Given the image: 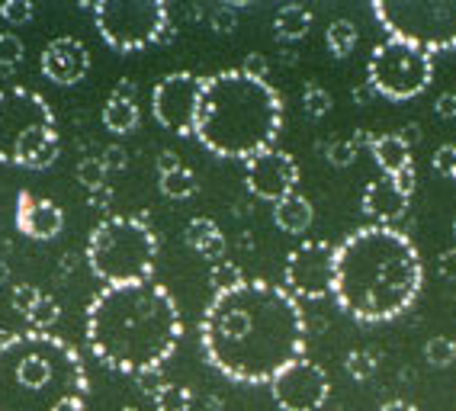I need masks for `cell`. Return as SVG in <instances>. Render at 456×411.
Masks as SVG:
<instances>
[{
  "label": "cell",
  "instance_id": "cell-38",
  "mask_svg": "<svg viewBox=\"0 0 456 411\" xmlns=\"http://www.w3.org/2000/svg\"><path fill=\"white\" fill-rule=\"evenodd\" d=\"M135 386H139V392L151 395L155 399L158 392H161L167 383H164V370H145V373H135Z\"/></svg>",
  "mask_w": 456,
  "mask_h": 411
},
{
  "label": "cell",
  "instance_id": "cell-8",
  "mask_svg": "<svg viewBox=\"0 0 456 411\" xmlns=\"http://www.w3.org/2000/svg\"><path fill=\"white\" fill-rule=\"evenodd\" d=\"M373 17L389 33V39H402L428 55L456 49V4L376 0Z\"/></svg>",
  "mask_w": 456,
  "mask_h": 411
},
{
  "label": "cell",
  "instance_id": "cell-37",
  "mask_svg": "<svg viewBox=\"0 0 456 411\" xmlns=\"http://www.w3.org/2000/svg\"><path fill=\"white\" fill-rule=\"evenodd\" d=\"M434 171H437L440 177L456 181V145H440V149L434 151Z\"/></svg>",
  "mask_w": 456,
  "mask_h": 411
},
{
  "label": "cell",
  "instance_id": "cell-39",
  "mask_svg": "<svg viewBox=\"0 0 456 411\" xmlns=\"http://www.w3.org/2000/svg\"><path fill=\"white\" fill-rule=\"evenodd\" d=\"M241 71H245L248 77H254V81H267V71H270L267 55H261V52H251V55H245V61H241Z\"/></svg>",
  "mask_w": 456,
  "mask_h": 411
},
{
  "label": "cell",
  "instance_id": "cell-50",
  "mask_svg": "<svg viewBox=\"0 0 456 411\" xmlns=\"http://www.w3.org/2000/svg\"><path fill=\"white\" fill-rule=\"evenodd\" d=\"M7 280H10V263L4 261V257H0V286H4Z\"/></svg>",
  "mask_w": 456,
  "mask_h": 411
},
{
  "label": "cell",
  "instance_id": "cell-36",
  "mask_svg": "<svg viewBox=\"0 0 456 411\" xmlns=\"http://www.w3.org/2000/svg\"><path fill=\"white\" fill-rule=\"evenodd\" d=\"M0 17L7 20L10 26H23L36 17V7L29 0H4V10H0Z\"/></svg>",
  "mask_w": 456,
  "mask_h": 411
},
{
  "label": "cell",
  "instance_id": "cell-22",
  "mask_svg": "<svg viewBox=\"0 0 456 411\" xmlns=\"http://www.w3.org/2000/svg\"><path fill=\"white\" fill-rule=\"evenodd\" d=\"M312 29V10L302 4H283L273 17V33L280 42H299Z\"/></svg>",
  "mask_w": 456,
  "mask_h": 411
},
{
  "label": "cell",
  "instance_id": "cell-27",
  "mask_svg": "<svg viewBox=\"0 0 456 411\" xmlns=\"http://www.w3.org/2000/svg\"><path fill=\"white\" fill-rule=\"evenodd\" d=\"M424 360L431 363V367H450L456 360V341L453 337H431L428 344H424Z\"/></svg>",
  "mask_w": 456,
  "mask_h": 411
},
{
  "label": "cell",
  "instance_id": "cell-51",
  "mask_svg": "<svg viewBox=\"0 0 456 411\" xmlns=\"http://www.w3.org/2000/svg\"><path fill=\"white\" fill-rule=\"evenodd\" d=\"M280 61H283V65H296V52H283Z\"/></svg>",
  "mask_w": 456,
  "mask_h": 411
},
{
  "label": "cell",
  "instance_id": "cell-53",
  "mask_svg": "<svg viewBox=\"0 0 456 411\" xmlns=\"http://www.w3.org/2000/svg\"><path fill=\"white\" fill-rule=\"evenodd\" d=\"M119 411H139V408H132V405H126V408H119Z\"/></svg>",
  "mask_w": 456,
  "mask_h": 411
},
{
  "label": "cell",
  "instance_id": "cell-30",
  "mask_svg": "<svg viewBox=\"0 0 456 411\" xmlns=\"http://www.w3.org/2000/svg\"><path fill=\"white\" fill-rule=\"evenodd\" d=\"M26 318H29V325H33V331H49L52 325L61 318V305H58L52 296H42L39 305H36V309L26 315Z\"/></svg>",
  "mask_w": 456,
  "mask_h": 411
},
{
  "label": "cell",
  "instance_id": "cell-32",
  "mask_svg": "<svg viewBox=\"0 0 456 411\" xmlns=\"http://www.w3.org/2000/svg\"><path fill=\"white\" fill-rule=\"evenodd\" d=\"M357 151H360L357 139H341V141H328V145H325L328 165H334V167L354 165V161H357Z\"/></svg>",
  "mask_w": 456,
  "mask_h": 411
},
{
  "label": "cell",
  "instance_id": "cell-14",
  "mask_svg": "<svg viewBox=\"0 0 456 411\" xmlns=\"http://www.w3.org/2000/svg\"><path fill=\"white\" fill-rule=\"evenodd\" d=\"M245 183L257 199L277 206L280 199L293 197L296 183H299V165L289 151L267 149L245 161Z\"/></svg>",
  "mask_w": 456,
  "mask_h": 411
},
{
  "label": "cell",
  "instance_id": "cell-12",
  "mask_svg": "<svg viewBox=\"0 0 456 411\" xmlns=\"http://www.w3.org/2000/svg\"><path fill=\"white\" fill-rule=\"evenodd\" d=\"M283 286L293 299H325L334 289V247L328 241H302L289 251Z\"/></svg>",
  "mask_w": 456,
  "mask_h": 411
},
{
  "label": "cell",
  "instance_id": "cell-6",
  "mask_svg": "<svg viewBox=\"0 0 456 411\" xmlns=\"http://www.w3.org/2000/svg\"><path fill=\"white\" fill-rule=\"evenodd\" d=\"M55 113L29 87H0V165L45 171L58 161Z\"/></svg>",
  "mask_w": 456,
  "mask_h": 411
},
{
  "label": "cell",
  "instance_id": "cell-23",
  "mask_svg": "<svg viewBox=\"0 0 456 411\" xmlns=\"http://www.w3.org/2000/svg\"><path fill=\"white\" fill-rule=\"evenodd\" d=\"M325 42L334 58H347L357 45V26L351 20H331L325 29Z\"/></svg>",
  "mask_w": 456,
  "mask_h": 411
},
{
  "label": "cell",
  "instance_id": "cell-48",
  "mask_svg": "<svg viewBox=\"0 0 456 411\" xmlns=\"http://www.w3.org/2000/svg\"><path fill=\"white\" fill-rule=\"evenodd\" d=\"M74 267H77V254H74V251H68V254L61 257V273H71Z\"/></svg>",
  "mask_w": 456,
  "mask_h": 411
},
{
  "label": "cell",
  "instance_id": "cell-55",
  "mask_svg": "<svg viewBox=\"0 0 456 411\" xmlns=\"http://www.w3.org/2000/svg\"><path fill=\"white\" fill-rule=\"evenodd\" d=\"M0 10H4V4H0Z\"/></svg>",
  "mask_w": 456,
  "mask_h": 411
},
{
  "label": "cell",
  "instance_id": "cell-18",
  "mask_svg": "<svg viewBox=\"0 0 456 411\" xmlns=\"http://www.w3.org/2000/svg\"><path fill=\"white\" fill-rule=\"evenodd\" d=\"M183 241H187L200 257L212 261V267L225 261V251H228L225 235H222L219 225L212 222L209 215H196V219H190L187 229H183Z\"/></svg>",
  "mask_w": 456,
  "mask_h": 411
},
{
  "label": "cell",
  "instance_id": "cell-4",
  "mask_svg": "<svg viewBox=\"0 0 456 411\" xmlns=\"http://www.w3.org/2000/svg\"><path fill=\"white\" fill-rule=\"evenodd\" d=\"M283 129V100L267 81H254L241 68L203 77L193 139L216 157L251 161L273 149Z\"/></svg>",
  "mask_w": 456,
  "mask_h": 411
},
{
  "label": "cell",
  "instance_id": "cell-52",
  "mask_svg": "<svg viewBox=\"0 0 456 411\" xmlns=\"http://www.w3.org/2000/svg\"><path fill=\"white\" fill-rule=\"evenodd\" d=\"M206 405H209L212 411H222V399H209V402H206Z\"/></svg>",
  "mask_w": 456,
  "mask_h": 411
},
{
  "label": "cell",
  "instance_id": "cell-11",
  "mask_svg": "<svg viewBox=\"0 0 456 411\" xmlns=\"http://www.w3.org/2000/svg\"><path fill=\"white\" fill-rule=\"evenodd\" d=\"M200 97H203V77L193 75V71H171L151 91V116L171 135L193 139Z\"/></svg>",
  "mask_w": 456,
  "mask_h": 411
},
{
  "label": "cell",
  "instance_id": "cell-44",
  "mask_svg": "<svg viewBox=\"0 0 456 411\" xmlns=\"http://www.w3.org/2000/svg\"><path fill=\"white\" fill-rule=\"evenodd\" d=\"M113 97H123V100H135L139 97V87L129 81V77H119L116 81V87H113Z\"/></svg>",
  "mask_w": 456,
  "mask_h": 411
},
{
  "label": "cell",
  "instance_id": "cell-5",
  "mask_svg": "<svg viewBox=\"0 0 456 411\" xmlns=\"http://www.w3.org/2000/svg\"><path fill=\"white\" fill-rule=\"evenodd\" d=\"M90 376L77 347L52 331L0 337V411H61L87 399Z\"/></svg>",
  "mask_w": 456,
  "mask_h": 411
},
{
  "label": "cell",
  "instance_id": "cell-42",
  "mask_svg": "<svg viewBox=\"0 0 456 411\" xmlns=\"http://www.w3.org/2000/svg\"><path fill=\"white\" fill-rule=\"evenodd\" d=\"M158 173H171V171H177V167H183L180 165V157H177V151H171V149H164V151H158Z\"/></svg>",
  "mask_w": 456,
  "mask_h": 411
},
{
  "label": "cell",
  "instance_id": "cell-49",
  "mask_svg": "<svg viewBox=\"0 0 456 411\" xmlns=\"http://www.w3.org/2000/svg\"><path fill=\"white\" fill-rule=\"evenodd\" d=\"M399 135L408 141V145H415V141H418V125H405V132H399Z\"/></svg>",
  "mask_w": 456,
  "mask_h": 411
},
{
  "label": "cell",
  "instance_id": "cell-25",
  "mask_svg": "<svg viewBox=\"0 0 456 411\" xmlns=\"http://www.w3.org/2000/svg\"><path fill=\"white\" fill-rule=\"evenodd\" d=\"M158 411H190L193 405V392L187 386H177V383H167L161 392L155 395Z\"/></svg>",
  "mask_w": 456,
  "mask_h": 411
},
{
  "label": "cell",
  "instance_id": "cell-43",
  "mask_svg": "<svg viewBox=\"0 0 456 411\" xmlns=\"http://www.w3.org/2000/svg\"><path fill=\"white\" fill-rule=\"evenodd\" d=\"M110 203H113V189H110V187L90 189V193H87L90 209H110Z\"/></svg>",
  "mask_w": 456,
  "mask_h": 411
},
{
  "label": "cell",
  "instance_id": "cell-28",
  "mask_svg": "<svg viewBox=\"0 0 456 411\" xmlns=\"http://www.w3.org/2000/svg\"><path fill=\"white\" fill-rule=\"evenodd\" d=\"M106 165H103V157H81L77 161V183L81 187H87V193L90 189H100V187H106Z\"/></svg>",
  "mask_w": 456,
  "mask_h": 411
},
{
  "label": "cell",
  "instance_id": "cell-45",
  "mask_svg": "<svg viewBox=\"0 0 456 411\" xmlns=\"http://www.w3.org/2000/svg\"><path fill=\"white\" fill-rule=\"evenodd\" d=\"M440 273H444V277H456V251L440 254Z\"/></svg>",
  "mask_w": 456,
  "mask_h": 411
},
{
  "label": "cell",
  "instance_id": "cell-46",
  "mask_svg": "<svg viewBox=\"0 0 456 411\" xmlns=\"http://www.w3.org/2000/svg\"><path fill=\"white\" fill-rule=\"evenodd\" d=\"M379 411H418V408L411 402H402V399H395V402H386Z\"/></svg>",
  "mask_w": 456,
  "mask_h": 411
},
{
  "label": "cell",
  "instance_id": "cell-21",
  "mask_svg": "<svg viewBox=\"0 0 456 411\" xmlns=\"http://www.w3.org/2000/svg\"><path fill=\"white\" fill-rule=\"evenodd\" d=\"M142 123V113H139V100H123V97H113L106 100L103 107V125L116 135H132V132L139 129Z\"/></svg>",
  "mask_w": 456,
  "mask_h": 411
},
{
  "label": "cell",
  "instance_id": "cell-15",
  "mask_svg": "<svg viewBox=\"0 0 456 411\" xmlns=\"http://www.w3.org/2000/svg\"><path fill=\"white\" fill-rule=\"evenodd\" d=\"M39 71L45 81L58 84V87H74L81 84L90 71V52L81 39L74 36H58L52 39L39 55Z\"/></svg>",
  "mask_w": 456,
  "mask_h": 411
},
{
  "label": "cell",
  "instance_id": "cell-31",
  "mask_svg": "<svg viewBox=\"0 0 456 411\" xmlns=\"http://www.w3.org/2000/svg\"><path fill=\"white\" fill-rule=\"evenodd\" d=\"M26 45L17 33H0V68L4 71H13V68L23 61Z\"/></svg>",
  "mask_w": 456,
  "mask_h": 411
},
{
  "label": "cell",
  "instance_id": "cell-16",
  "mask_svg": "<svg viewBox=\"0 0 456 411\" xmlns=\"http://www.w3.org/2000/svg\"><path fill=\"white\" fill-rule=\"evenodd\" d=\"M17 229L20 235L33 241H52L61 235L65 229V213H61V206L55 199H45V197H36L29 189H20L17 193Z\"/></svg>",
  "mask_w": 456,
  "mask_h": 411
},
{
  "label": "cell",
  "instance_id": "cell-20",
  "mask_svg": "<svg viewBox=\"0 0 456 411\" xmlns=\"http://www.w3.org/2000/svg\"><path fill=\"white\" fill-rule=\"evenodd\" d=\"M312 219H315V209L312 203L302 193H293V197L280 199L273 206V225L286 235H302V231H309Z\"/></svg>",
  "mask_w": 456,
  "mask_h": 411
},
{
  "label": "cell",
  "instance_id": "cell-33",
  "mask_svg": "<svg viewBox=\"0 0 456 411\" xmlns=\"http://www.w3.org/2000/svg\"><path fill=\"white\" fill-rule=\"evenodd\" d=\"M42 293L39 286H33V283H20V286H13V293H10V305H13V312L20 315H29L39 305Z\"/></svg>",
  "mask_w": 456,
  "mask_h": 411
},
{
  "label": "cell",
  "instance_id": "cell-47",
  "mask_svg": "<svg viewBox=\"0 0 456 411\" xmlns=\"http://www.w3.org/2000/svg\"><path fill=\"white\" fill-rule=\"evenodd\" d=\"M370 97H373V87H370V84H360V87H354V100H357V103H367Z\"/></svg>",
  "mask_w": 456,
  "mask_h": 411
},
{
  "label": "cell",
  "instance_id": "cell-41",
  "mask_svg": "<svg viewBox=\"0 0 456 411\" xmlns=\"http://www.w3.org/2000/svg\"><path fill=\"white\" fill-rule=\"evenodd\" d=\"M434 113L440 119H456V93H440L437 103H434Z\"/></svg>",
  "mask_w": 456,
  "mask_h": 411
},
{
  "label": "cell",
  "instance_id": "cell-34",
  "mask_svg": "<svg viewBox=\"0 0 456 411\" xmlns=\"http://www.w3.org/2000/svg\"><path fill=\"white\" fill-rule=\"evenodd\" d=\"M344 367H347V373H351L357 383H363V379H370L376 373V357L370 354V351H351L347 360H344Z\"/></svg>",
  "mask_w": 456,
  "mask_h": 411
},
{
  "label": "cell",
  "instance_id": "cell-10",
  "mask_svg": "<svg viewBox=\"0 0 456 411\" xmlns=\"http://www.w3.org/2000/svg\"><path fill=\"white\" fill-rule=\"evenodd\" d=\"M434 81V55L402 39H386L370 52L367 84L386 100H415Z\"/></svg>",
  "mask_w": 456,
  "mask_h": 411
},
{
  "label": "cell",
  "instance_id": "cell-1",
  "mask_svg": "<svg viewBox=\"0 0 456 411\" xmlns=\"http://www.w3.org/2000/svg\"><path fill=\"white\" fill-rule=\"evenodd\" d=\"M206 363L232 383L261 386L305 354V315L299 299L267 280L216 293L200 318Z\"/></svg>",
  "mask_w": 456,
  "mask_h": 411
},
{
  "label": "cell",
  "instance_id": "cell-19",
  "mask_svg": "<svg viewBox=\"0 0 456 411\" xmlns=\"http://www.w3.org/2000/svg\"><path fill=\"white\" fill-rule=\"evenodd\" d=\"M370 151H373V161L376 167L386 173V177H395L402 173L405 167H411V145L402 139L399 132H389V135H373L370 141Z\"/></svg>",
  "mask_w": 456,
  "mask_h": 411
},
{
  "label": "cell",
  "instance_id": "cell-40",
  "mask_svg": "<svg viewBox=\"0 0 456 411\" xmlns=\"http://www.w3.org/2000/svg\"><path fill=\"white\" fill-rule=\"evenodd\" d=\"M103 165H106V171H123V167L129 165V151H126L123 145H106Z\"/></svg>",
  "mask_w": 456,
  "mask_h": 411
},
{
  "label": "cell",
  "instance_id": "cell-35",
  "mask_svg": "<svg viewBox=\"0 0 456 411\" xmlns=\"http://www.w3.org/2000/svg\"><path fill=\"white\" fill-rule=\"evenodd\" d=\"M209 23L219 36L235 33V29H238V7H235V4H222V7H216L209 13Z\"/></svg>",
  "mask_w": 456,
  "mask_h": 411
},
{
  "label": "cell",
  "instance_id": "cell-17",
  "mask_svg": "<svg viewBox=\"0 0 456 411\" xmlns=\"http://www.w3.org/2000/svg\"><path fill=\"white\" fill-rule=\"evenodd\" d=\"M408 199L411 197L402 193L399 183L383 173L379 181H373L367 189H363V203H360V209H363V215L373 219V225H392L395 219L405 215Z\"/></svg>",
  "mask_w": 456,
  "mask_h": 411
},
{
  "label": "cell",
  "instance_id": "cell-7",
  "mask_svg": "<svg viewBox=\"0 0 456 411\" xmlns=\"http://www.w3.org/2000/svg\"><path fill=\"white\" fill-rule=\"evenodd\" d=\"M90 273L106 286L151 280L158 261V235L135 215H106L94 225L84 251Z\"/></svg>",
  "mask_w": 456,
  "mask_h": 411
},
{
  "label": "cell",
  "instance_id": "cell-9",
  "mask_svg": "<svg viewBox=\"0 0 456 411\" xmlns=\"http://www.w3.org/2000/svg\"><path fill=\"white\" fill-rule=\"evenodd\" d=\"M94 26L100 39L113 52H142L148 45H161L167 33L171 10L161 0H94Z\"/></svg>",
  "mask_w": 456,
  "mask_h": 411
},
{
  "label": "cell",
  "instance_id": "cell-29",
  "mask_svg": "<svg viewBox=\"0 0 456 411\" xmlns=\"http://www.w3.org/2000/svg\"><path fill=\"white\" fill-rule=\"evenodd\" d=\"M302 107H305V116L312 119H322V116L331 113V93L325 87H318V84H305V91H302Z\"/></svg>",
  "mask_w": 456,
  "mask_h": 411
},
{
  "label": "cell",
  "instance_id": "cell-13",
  "mask_svg": "<svg viewBox=\"0 0 456 411\" xmlns=\"http://www.w3.org/2000/svg\"><path fill=\"white\" fill-rule=\"evenodd\" d=\"M328 392H331L328 373L309 357L289 363L270 383V395L280 411H318L328 402Z\"/></svg>",
  "mask_w": 456,
  "mask_h": 411
},
{
  "label": "cell",
  "instance_id": "cell-2",
  "mask_svg": "<svg viewBox=\"0 0 456 411\" xmlns=\"http://www.w3.org/2000/svg\"><path fill=\"white\" fill-rule=\"evenodd\" d=\"M421 283V254L395 225H363L334 247L331 296L360 325H383L405 315Z\"/></svg>",
  "mask_w": 456,
  "mask_h": 411
},
{
  "label": "cell",
  "instance_id": "cell-54",
  "mask_svg": "<svg viewBox=\"0 0 456 411\" xmlns=\"http://www.w3.org/2000/svg\"><path fill=\"white\" fill-rule=\"evenodd\" d=\"M453 235H456V219H453Z\"/></svg>",
  "mask_w": 456,
  "mask_h": 411
},
{
  "label": "cell",
  "instance_id": "cell-3",
  "mask_svg": "<svg viewBox=\"0 0 456 411\" xmlns=\"http://www.w3.org/2000/svg\"><path fill=\"white\" fill-rule=\"evenodd\" d=\"M90 354L116 373L161 370L183 337V318L171 289L155 280L103 286L84 321Z\"/></svg>",
  "mask_w": 456,
  "mask_h": 411
},
{
  "label": "cell",
  "instance_id": "cell-26",
  "mask_svg": "<svg viewBox=\"0 0 456 411\" xmlns=\"http://www.w3.org/2000/svg\"><path fill=\"white\" fill-rule=\"evenodd\" d=\"M209 283H212V289H216V293H228V289H235V286H241V283H245V273H241V267H238V263L222 261L209 270Z\"/></svg>",
  "mask_w": 456,
  "mask_h": 411
},
{
  "label": "cell",
  "instance_id": "cell-24",
  "mask_svg": "<svg viewBox=\"0 0 456 411\" xmlns=\"http://www.w3.org/2000/svg\"><path fill=\"white\" fill-rule=\"evenodd\" d=\"M196 189H200V183H196V173L190 167H177V171L161 177V193L167 199H190Z\"/></svg>",
  "mask_w": 456,
  "mask_h": 411
}]
</instances>
